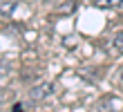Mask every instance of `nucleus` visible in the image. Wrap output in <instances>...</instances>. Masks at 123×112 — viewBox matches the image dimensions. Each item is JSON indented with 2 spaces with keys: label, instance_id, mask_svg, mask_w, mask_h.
Instances as JSON below:
<instances>
[{
  "label": "nucleus",
  "instance_id": "nucleus-1",
  "mask_svg": "<svg viewBox=\"0 0 123 112\" xmlns=\"http://www.w3.org/2000/svg\"><path fill=\"white\" fill-rule=\"evenodd\" d=\"M98 110L101 112H119L121 110V103H119L117 96H105V99L98 103Z\"/></svg>",
  "mask_w": 123,
  "mask_h": 112
},
{
  "label": "nucleus",
  "instance_id": "nucleus-2",
  "mask_svg": "<svg viewBox=\"0 0 123 112\" xmlns=\"http://www.w3.org/2000/svg\"><path fill=\"white\" fill-rule=\"evenodd\" d=\"M52 92H54V85L52 83H43V85H36L31 90V96H34V99H45V96L52 94Z\"/></svg>",
  "mask_w": 123,
  "mask_h": 112
},
{
  "label": "nucleus",
  "instance_id": "nucleus-3",
  "mask_svg": "<svg viewBox=\"0 0 123 112\" xmlns=\"http://www.w3.org/2000/svg\"><path fill=\"white\" fill-rule=\"evenodd\" d=\"M94 7L96 9H117V7H123V0H94Z\"/></svg>",
  "mask_w": 123,
  "mask_h": 112
},
{
  "label": "nucleus",
  "instance_id": "nucleus-4",
  "mask_svg": "<svg viewBox=\"0 0 123 112\" xmlns=\"http://www.w3.org/2000/svg\"><path fill=\"white\" fill-rule=\"evenodd\" d=\"M114 47H117L119 52H123V32H119L117 36H114Z\"/></svg>",
  "mask_w": 123,
  "mask_h": 112
},
{
  "label": "nucleus",
  "instance_id": "nucleus-5",
  "mask_svg": "<svg viewBox=\"0 0 123 112\" xmlns=\"http://www.w3.org/2000/svg\"><path fill=\"white\" fill-rule=\"evenodd\" d=\"M5 99H7V92H5V90H0V103H2Z\"/></svg>",
  "mask_w": 123,
  "mask_h": 112
},
{
  "label": "nucleus",
  "instance_id": "nucleus-6",
  "mask_svg": "<svg viewBox=\"0 0 123 112\" xmlns=\"http://www.w3.org/2000/svg\"><path fill=\"white\" fill-rule=\"evenodd\" d=\"M121 83H123V72H121Z\"/></svg>",
  "mask_w": 123,
  "mask_h": 112
}]
</instances>
